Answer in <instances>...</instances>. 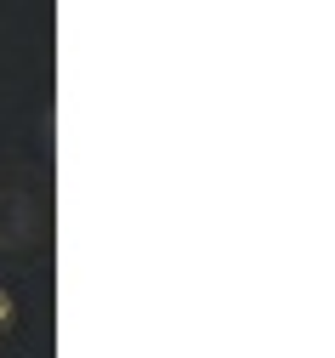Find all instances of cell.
<instances>
[{
    "instance_id": "6da1fadb",
    "label": "cell",
    "mask_w": 335,
    "mask_h": 358,
    "mask_svg": "<svg viewBox=\"0 0 335 358\" xmlns=\"http://www.w3.org/2000/svg\"><path fill=\"white\" fill-rule=\"evenodd\" d=\"M17 313H23L17 290H12V285H0V336H6V330H17Z\"/></svg>"
}]
</instances>
